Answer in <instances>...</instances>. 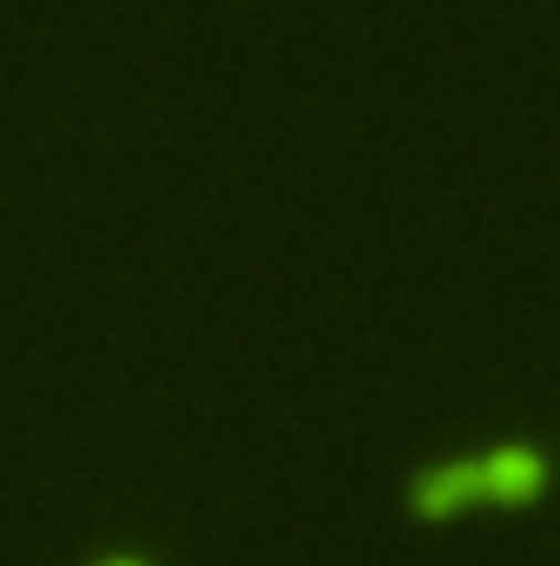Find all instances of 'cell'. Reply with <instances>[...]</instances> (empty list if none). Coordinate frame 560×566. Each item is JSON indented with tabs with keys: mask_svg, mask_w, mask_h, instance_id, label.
Here are the masks:
<instances>
[{
	"mask_svg": "<svg viewBox=\"0 0 560 566\" xmlns=\"http://www.w3.org/2000/svg\"><path fill=\"white\" fill-rule=\"evenodd\" d=\"M481 501V468H475V454H442V461H428L416 468L409 481H403V507L416 514V521H448V514H462V507H475Z\"/></svg>",
	"mask_w": 560,
	"mask_h": 566,
	"instance_id": "obj_1",
	"label": "cell"
},
{
	"mask_svg": "<svg viewBox=\"0 0 560 566\" xmlns=\"http://www.w3.org/2000/svg\"><path fill=\"white\" fill-rule=\"evenodd\" d=\"M481 468V501H501V507H528L548 481V461L535 441H495L488 454H475Z\"/></svg>",
	"mask_w": 560,
	"mask_h": 566,
	"instance_id": "obj_2",
	"label": "cell"
},
{
	"mask_svg": "<svg viewBox=\"0 0 560 566\" xmlns=\"http://www.w3.org/2000/svg\"><path fill=\"white\" fill-rule=\"evenodd\" d=\"M86 566H152V560L145 554H93Z\"/></svg>",
	"mask_w": 560,
	"mask_h": 566,
	"instance_id": "obj_3",
	"label": "cell"
}]
</instances>
